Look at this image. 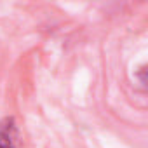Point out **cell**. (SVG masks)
Instances as JSON below:
<instances>
[{
  "mask_svg": "<svg viewBox=\"0 0 148 148\" xmlns=\"http://www.w3.org/2000/svg\"><path fill=\"white\" fill-rule=\"evenodd\" d=\"M0 148H19V127L11 115L0 120Z\"/></svg>",
  "mask_w": 148,
  "mask_h": 148,
  "instance_id": "cell-1",
  "label": "cell"
}]
</instances>
